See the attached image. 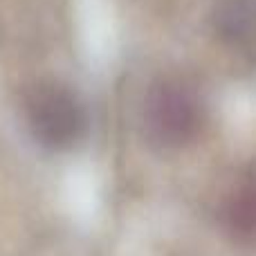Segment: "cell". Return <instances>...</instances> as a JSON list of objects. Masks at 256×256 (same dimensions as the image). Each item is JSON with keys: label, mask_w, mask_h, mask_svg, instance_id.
Instances as JSON below:
<instances>
[{"label": "cell", "mask_w": 256, "mask_h": 256, "mask_svg": "<svg viewBox=\"0 0 256 256\" xmlns=\"http://www.w3.org/2000/svg\"><path fill=\"white\" fill-rule=\"evenodd\" d=\"M216 32L234 48L256 45V0H222L216 9Z\"/></svg>", "instance_id": "3"}, {"label": "cell", "mask_w": 256, "mask_h": 256, "mask_svg": "<svg viewBox=\"0 0 256 256\" xmlns=\"http://www.w3.org/2000/svg\"><path fill=\"white\" fill-rule=\"evenodd\" d=\"M227 225L238 238H256V186L240 189L227 207Z\"/></svg>", "instance_id": "4"}, {"label": "cell", "mask_w": 256, "mask_h": 256, "mask_svg": "<svg viewBox=\"0 0 256 256\" xmlns=\"http://www.w3.org/2000/svg\"><path fill=\"white\" fill-rule=\"evenodd\" d=\"M200 104L186 86L164 81L146 97L144 126L153 144L162 148H180L189 144L200 128Z\"/></svg>", "instance_id": "1"}, {"label": "cell", "mask_w": 256, "mask_h": 256, "mask_svg": "<svg viewBox=\"0 0 256 256\" xmlns=\"http://www.w3.org/2000/svg\"><path fill=\"white\" fill-rule=\"evenodd\" d=\"M27 122L40 146L68 150L84 137L86 110L76 94L56 84L40 86L27 102Z\"/></svg>", "instance_id": "2"}]
</instances>
